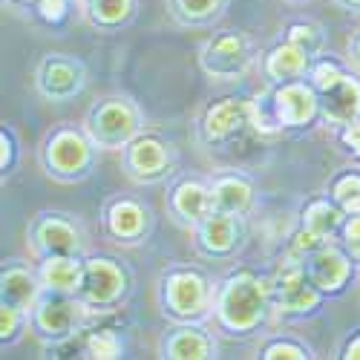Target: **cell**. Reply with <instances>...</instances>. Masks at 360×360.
<instances>
[{
  "mask_svg": "<svg viewBox=\"0 0 360 360\" xmlns=\"http://www.w3.org/2000/svg\"><path fill=\"white\" fill-rule=\"evenodd\" d=\"M268 303H271V294H268L265 283H259L251 274H236L225 280V285L217 294V317L228 332L245 335L259 326Z\"/></svg>",
  "mask_w": 360,
  "mask_h": 360,
  "instance_id": "obj_1",
  "label": "cell"
},
{
  "mask_svg": "<svg viewBox=\"0 0 360 360\" xmlns=\"http://www.w3.org/2000/svg\"><path fill=\"white\" fill-rule=\"evenodd\" d=\"M139 133V115L136 110L122 98L98 101L86 112V136L93 144L104 150L127 147Z\"/></svg>",
  "mask_w": 360,
  "mask_h": 360,
  "instance_id": "obj_2",
  "label": "cell"
},
{
  "mask_svg": "<svg viewBox=\"0 0 360 360\" xmlns=\"http://www.w3.org/2000/svg\"><path fill=\"white\" fill-rule=\"evenodd\" d=\"M251 61H254V44L248 35L236 32V29H228V32L211 38L202 49V70L211 78H222V81L243 78Z\"/></svg>",
  "mask_w": 360,
  "mask_h": 360,
  "instance_id": "obj_3",
  "label": "cell"
},
{
  "mask_svg": "<svg viewBox=\"0 0 360 360\" xmlns=\"http://www.w3.org/2000/svg\"><path fill=\"white\" fill-rule=\"evenodd\" d=\"M84 303L75 297L70 300V294L64 291H52L46 288V294L38 297V303L32 309V323L38 328V335L46 340H67L78 332V326L84 320Z\"/></svg>",
  "mask_w": 360,
  "mask_h": 360,
  "instance_id": "obj_4",
  "label": "cell"
},
{
  "mask_svg": "<svg viewBox=\"0 0 360 360\" xmlns=\"http://www.w3.org/2000/svg\"><path fill=\"white\" fill-rule=\"evenodd\" d=\"M268 294H271V303L285 314H303V311L317 309V303H320L317 285L309 280L306 265L297 257H291L280 265L274 280L268 283Z\"/></svg>",
  "mask_w": 360,
  "mask_h": 360,
  "instance_id": "obj_5",
  "label": "cell"
},
{
  "mask_svg": "<svg viewBox=\"0 0 360 360\" xmlns=\"http://www.w3.org/2000/svg\"><path fill=\"white\" fill-rule=\"evenodd\" d=\"M44 165L52 176L58 179H75L81 173H86L89 167V144L81 133L61 127L46 139L44 147Z\"/></svg>",
  "mask_w": 360,
  "mask_h": 360,
  "instance_id": "obj_6",
  "label": "cell"
},
{
  "mask_svg": "<svg viewBox=\"0 0 360 360\" xmlns=\"http://www.w3.org/2000/svg\"><path fill=\"white\" fill-rule=\"evenodd\" d=\"M124 294V271L110 259H89L81 271L75 297L84 306H110Z\"/></svg>",
  "mask_w": 360,
  "mask_h": 360,
  "instance_id": "obj_7",
  "label": "cell"
},
{
  "mask_svg": "<svg viewBox=\"0 0 360 360\" xmlns=\"http://www.w3.org/2000/svg\"><path fill=\"white\" fill-rule=\"evenodd\" d=\"M162 303L179 320L202 317L207 309V283L196 271H173L162 285Z\"/></svg>",
  "mask_w": 360,
  "mask_h": 360,
  "instance_id": "obj_8",
  "label": "cell"
},
{
  "mask_svg": "<svg viewBox=\"0 0 360 360\" xmlns=\"http://www.w3.org/2000/svg\"><path fill=\"white\" fill-rule=\"evenodd\" d=\"M84 86V67L70 55H46L38 67V89L41 96L52 101H67L81 93Z\"/></svg>",
  "mask_w": 360,
  "mask_h": 360,
  "instance_id": "obj_9",
  "label": "cell"
},
{
  "mask_svg": "<svg viewBox=\"0 0 360 360\" xmlns=\"http://www.w3.org/2000/svg\"><path fill=\"white\" fill-rule=\"evenodd\" d=\"M259 122V112L251 101L245 98H225L219 104H214L211 110L205 112V122H202V133L207 141H225L233 133L245 130L248 124Z\"/></svg>",
  "mask_w": 360,
  "mask_h": 360,
  "instance_id": "obj_10",
  "label": "cell"
},
{
  "mask_svg": "<svg viewBox=\"0 0 360 360\" xmlns=\"http://www.w3.org/2000/svg\"><path fill=\"white\" fill-rule=\"evenodd\" d=\"M317 101L328 124H352L360 115V84L343 72L328 86L317 89Z\"/></svg>",
  "mask_w": 360,
  "mask_h": 360,
  "instance_id": "obj_11",
  "label": "cell"
},
{
  "mask_svg": "<svg viewBox=\"0 0 360 360\" xmlns=\"http://www.w3.org/2000/svg\"><path fill=\"white\" fill-rule=\"evenodd\" d=\"M127 167L139 182H159L170 167V153L156 136H136L127 144Z\"/></svg>",
  "mask_w": 360,
  "mask_h": 360,
  "instance_id": "obj_12",
  "label": "cell"
},
{
  "mask_svg": "<svg viewBox=\"0 0 360 360\" xmlns=\"http://www.w3.org/2000/svg\"><path fill=\"white\" fill-rule=\"evenodd\" d=\"M32 239H35V248L46 257H75L81 248L75 225L58 214H44L32 225Z\"/></svg>",
  "mask_w": 360,
  "mask_h": 360,
  "instance_id": "obj_13",
  "label": "cell"
},
{
  "mask_svg": "<svg viewBox=\"0 0 360 360\" xmlns=\"http://www.w3.org/2000/svg\"><path fill=\"white\" fill-rule=\"evenodd\" d=\"M274 118L285 127H300L309 124L311 115L317 112L320 101H317V89L306 86V84H285L274 93Z\"/></svg>",
  "mask_w": 360,
  "mask_h": 360,
  "instance_id": "obj_14",
  "label": "cell"
},
{
  "mask_svg": "<svg viewBox=\"0 0 360 360\" xmlns=\"http://www.w3.org/2000/svg\"><path fill=\"white\" fill-rule=\"evenodd\" d=\"M303 265H306L309 280L317 288H323V291H338L346 283V277H349L346 257L338 248H328V245H320L311 254H306L303 257Z\"/></svg>",
  "mask_w": 360,
  "mask_h": 360,
  "instance_id": "obj_15",
  "label": "cell"
},
{
  "mask_svg": "<svg viewBox=\"0 0 360 360\" xmlns=\"http://www.w3.org/2000/svg\"><path fill=\"white\" fill-rule=\"evenodd\" d=\"M243 225H239V214H222L211 211L199 222V248L205 254H228L236 248Z\"/></svg>",
  "mask_w": 360,
  "mask_h": 360,
  "instance_id": "obj_16",
  "label": "cell"
},
{
  "mask_svg": "<svg viewBox=\"0 0 360 360\" xmlns=\"http://www.w3.org/2000/svg\"><path fill=\"white\" fill-rule=\"evenodd\" d=\"M44 285H38V280L26 271L20 265H12L4 271V303L6 306H15L18 311L23 314H32L38 297L44 294L41 291Z\"/></svg>",
  "mask_w": 360,
  "mask_h": 360,
  "instance_id": "obj_17",
  "label": "cell"
},
{
  "mask_svg": "<svg viewBox=\"0 0 360 360\" xmlns=\"http://www.w3.org/2000/svg\"><path fill=\"white\" fill-rule=\"evenodd\" d=\"M173 211L179 214V219L185 222H202L207 214L214 211V199H211V191L199 182H182L176 191H173Z\"/></svg>",
  "mask_w": 360,
  "mask_h": 360,
  "instance_id": "obj_18",
  "label": "cell"
},
{
  "mask_svg": "<svg viewBox=\"0 0 360 360\" xmlns=\"http://www.w3.org/2000/svg\"><path fill=\"white\" fill-rule=\"evenodd\" d=\"M107 228H110L112 236L133 243V239H139L147 228V214L133 199H118V202L110 205V211H107Z\"/></svg>",
  "mask_w": 360,
  "mask_h": 360,
  "instance_id": "obj_19",
  "label": "cell"
},
{
  "mask_svg": "<svg viewBox=\"0 0 360 360\" xmlns=\"http://www.w3.org/2000/svg\"><path fill=\"white\" fill-rule=\"evenodd\" d=\"M309 70V55L291 41L274 46L265 58V75L274 81H294Z\"/></svg>",
  "mask_w": 360,
  "mask_h": 360,
  "instance_id": "obj_20",
  "label": "cell"
},
{
  "mask_svg": "<svg viewBox=\"0 0 360 360\" xmlns=\"http://www.w3.org/2000/svg\"><path fill=\"white\" fill-rule=\"evenodd\" d=\"M211 199H214V211L222 214H243L251 205V185L239 176H225L211 188Z\"/></svg>",
  "mask_w": 360,
  "mask_h": 360,
  "instance_id": "obj_21",
  "label": "cell"
},
{
  "mask_svg": "<svg viewBox=\"0 0 360 360\" xmlns=\"http://www.w3.org/2000/svg\"><path fill=\"white\" fill-rule=\"evenodd\" d=\"M165 357H173V360L211 357V338L202 335L199 328H173L165 340Z\"/></svg>",
  "mask_w": 360,
  "mask_h": 360,
  "instance_id": "obj_22",
  "label": "cell"
},
{
  "mask_svg": "<svg viewBox=\"0 0 360 360\" xmlns=\"http://www.w3.org/2000/svg\"><path fill=\"white\" fill-rule=\"evenodd\" d=\"M81 271L84 268L75 262V257H46V262L41 268V280H44V288L75 294Z\"/></svg>",
  "mask_w": 360,
  "mask_h": 360,
  "instance_id": "obj_23",
  "label": "cell"
},
{
  "mask_svg": "<svg viewBox=\"0 0 360 360\" xmlns=\"http://www.w3.org/2000/svg\"><path fill=\"white\" fill-rule=\"evenodd\" d=\"M303 228L311 231L314 236L326 239V236H332L338 228H340V207L335 205H328L326 199H314L306 205V211H303Z\"/></svg>",
  "mask_w": 360,
  "mask_h": 360,
  "instance_id": "obj_24",
  "label": "cell"
},
{
  "mask_svg": "<svg viewBox=\"0 0 360 360\" xmlns=\"http://www.w3.org/2000/svg\"><path fill=\"white\" fill-rule=\"evenodd\" d=\"M130 9V0H86V18L98 26H115L127 20Z\"/></svg>",
  "mask_w": 360,
  "mask_h": 360,
  "instance_id": "obj_25",
  "label": "cell"
},
{
  "mask_svg": "<svg viewBox=\"0 0 360 360\" xmlns=\"http://www.w3.org/2000/svg\"><path fill=\"white\" fill-rule=\"evenodd\" d=\"M332 196H335L340 211L360 214V176L357 173H349V176L338 179V185L332 188Z\"/></svg>",
  "mask_w": 360,
  "mask_h": 360,
  "instance_id": "obj_26",
  "label": "cell"
},
{
  "mask_svg": "<svg viewBox=\"0 0 360 360\" xmlns=\"http://www.w3.org/2000/svg\"><path fill=\"white\" fill-rule=\"evenodd\" d=\"M288 41H291L294 46L303 49L309 58L323 49V35H320V29L311 26V23H294V26L288 29Z\"/></svg>",
  "mask_w": 360,
  "mask_h": 360,
  "instance_id": "obj_27",
  "label": "cell"
},
{
  "mask_svg": "<svg viewBox=\"0 0 360 360\" xmlns=\"http://www.w3.org/2000/svg\"><path fill=\"white\" fill-rule=\"evenodd\" d=\"M86 354L89 357H118L122 354V343H118V338L112 332H96V335H89L86 338Z\"/></svg>",
  "mask_w": 360,
  "mask_h": 360,
  "instance_id": "obj_28",
  "label": "cell"
},
{
  "mask_svg": "<svg viewBox=\"0 0 360 360\" xmlns=\"http://www.w3.org/2000/svg\"><path fill=\"white\" fill-rule=\"evenodd\" d=\"M179 4V12H182V18L188 20H205L207 15H214L219 0H176Z\"/></svg>",
  "mask_w": 360,
  "mask_h": 360,
  "instance_id": "obj_29",
  "label": "cell"
},
{
  "mask_svg": "<svg viewBox=\"0 0 360 360\" xmlns=\"http://www.w3.org/2000/svg\"><path fill=\"white\" fill-rule=\"evenodd\" d=\"M343 245L354 259H360V214H352L343 225Z\"/></svg>",
  "mask_w": 360,
  "mask_h": 360,
  "instance_id": "obj_30",
  "label": "cell"
},
{
  "mask_svg": "<svg viewBox=\"0 0 360 360\" xmlns=\"http://www.w3.org/2000/svg\"><path fill=\"white\" fill-rule=\"evenodd\" d=\"M20 317H23V311H18L15 306H6L4 303V309H0V328H4V340L15 338V328H18Z\"/></svg>",
  "mask_w": 360,
  "mask_h": 360,
  "instance_id": "obj_31",
  "label": "cell"
},
{
  "mask_svg": "<svg viewBox=\"0 0 360 360\" xmlns=\"http://www.w3.org/2000/svg\"><path fill=\"white\" fill-rule=\"evenodd\" d=\"M262 357L268 360H277V357H306V349L303 346H294V343H274L262 352Z\"/></svg>",
  "mask_w": 360,
  "mask_h": 360,
  "instance_id": "obj_32",
  "label": "cell"
},
{
  "mask_svg": "<svg viewBox=\"0 0 360 360\" xmlns=\"http://www.w3.org/2000/svg\"><path fill=\"white\" fill-rule=\"evenodd\" d=\"M38 9L46 20H61L64 12H67V0H41Z\"/></svg>",
  "mask_w": 360,
  "mask_h": 360,
  "instance_id": "obj_33",
  "label": "cell"
},
{
  "mask_svg": "<svg viewBox=\"0 0 360 360\" xmlns=\"http://www.w3.org/2000/svg\"><path fill=\"white\" fill-rule=\"evenodd\" d=\"M343 141L354 150V153L360 156V122H352V124H346V133H343Z\"/></svg>",
  "mask_w": 360,
  "mask_h": 360,
  "instance_id": "obj_34",
  "label": "cell"
},
{
  "mask_svg": "<svg viewBox=\"0 0 360 360\" xmlns=\"http://www.w3.org/2000/svg\"><path fill=\"white\" fill-rule=\"evenodd\" d=\"M346 357H354V360H360V338H354V340L349 343V349H346Z\"/></svg>",
  "mask_w": 360,
  "mask_h": 360,
  "instance_id": "obj_35",
  "label": "cell"
},
{
  "mask_svg": "<svg viewBox=\"0 0 360 360\" xmlns=\"http://www.w3.org/2000/svg\"><path fill=\"white\" fill-rule=\"evenodd\" d=\"M340 4H346V6H360V0H340Z\"/></svg>",
  "mask_w": 360,
  "mask_h": 360,
  "instance_id": "obj_36",
  "label": "cell"
},
{
  "mask_svg": "<svg viewBox=\"0 0 360 360\" xmlns=\"http://www.w3.org/2000/svg\"><path fill=\"white\" fill-rule=\"evenodd\" d=\"M354 55H357V61H360V38H357V44H354Z\"/></svg>",
  "mask_w": 360,
  "mask_h": 360,
  "instance_id": "obj_37",
  "label": "cell"
}]
</instances>
